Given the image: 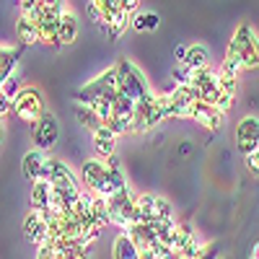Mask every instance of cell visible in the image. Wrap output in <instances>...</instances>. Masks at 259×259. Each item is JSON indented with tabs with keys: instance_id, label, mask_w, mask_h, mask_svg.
<instances>
[{
	"instance_id": "18",
	"label": "cell",
	"mask_w": 259,
	"mask_h": 259,
	"mask_svg": "<svg viewBox=\"0 0 259 259\" xmlns=\"http://www.w3.org/2000/svg\"><path fill=\"white\" fill-rule=\"evenodd\" d=\"M112 259H140V249L127 231H122L117 236V241L112 246Z\"/></svg>"
},
{
	"instance_id": "25",
	"label": "cell",
	"mask_w": 259,
	"mask_h": 259,
	"mask_svg": "<svg viewBox=\"0 0 259 259\" xmlns=\"http://www.w3.org/2000/svg\"><path fill=\"white\" fill-rule=\"evenodd\" d=\"M184 65H187L189 70H202V68H207V50H205L202 45H192L189 52H187Z\"/></svg>"
},
{
	"instance_id": "3",
	"label": "cell",
	"mask_w": 259,
	"mask_h": 259,
	"mask_svg": "<svg viewBox=\"0 0 259 259\" xmlns=\"http://www.w3.org/2000/svg\"><path fill=\"white\" fill-rule=\"evenodd\" d=\"M117 75H119V91L124 96H130L133 101H145L150 99V85L145 80V75L135 68L130 60H119L117 62Z\"/></svg>"
},
{
	"instance_id": "15",
	"label": "cell",
	"mask_w": 259,
	"mask_h": 259,
	"mask_svg": "<svg viewBox=\"0 0 259 259\" xmlns=\"http://www.w3.org/2000/svg\"><path fill=\"white\" fill-rule=\"evenodd\" d=\"M60 18L62 13H55V11H41V16L36 18L45 45H60Z\"/></svg>"
},
{
	"instance_id": "30",
	"label": "cell",
	"mask_w": 259,
	"mask_h": 259,
	"mask_svg": "<svg viewBox=\"0 0 259 259\" xmlns=\"http://www.w3.org/2000/svg\"><path fill=\"white\" fill-rule=\"evenodd\" d=\"M36 259H60L57 256V249L55 246H39V251H36Z\"/></svg>"
},
{
	"instance_id": "16",
	"label": "cell",
	"mask_w": 259,
	"mask_h": 259,
	"mask_svg": "<svg viewBox=\"0 0 259 259\" xmlns=\"http://www.w3.org/2000/svg\"><path fill=\"white\" fill-rule=\"evenodd\" d=\"M94 135V148H96V153L101 156V158H112L114 156V148H117V135L112 133L109 127H99L96 133H91Z\"/></svg>"
},
{
	"instance_id": "22",
	"label": "cell",
	"mask_w": 259,
	"mask_h": 259,
	"mask_svg": "<svg viewBox=\"0 0 259 259\" xmlns=\"http://www.w3.org/2000/svg\"><path fill=\"white\" fill-rule=\"evenodd\" d=\"M75 36H78V18L70 11H65L60 18V45H73Z\"/></svg>"
},
{
	"instance_id": "13",
	"label": "cell",
	"mask_w": 259,
	"mask_h": 259,
	"mask_svg": "<svg viewBox=\"0 0 259 259\" xmlns=\"http://www.w3.org/2000/svg\"><path fill=\"white\" fill-rule=\"evenodd\" d=\"M192 119L197 122V124H202L205 130H221V124H223V112H218L212 104H205V101H197L194 104V109H192Z\"/></svg>"
},
{
	"instance_id": "10",
	"label": "cell",
	"mask_w": 259,
	"mask_h": 259,
	"mask_svg": "<svg viewBox=\"0 0 259 259\" xmlns=\"http://www.w3.org/2000/svg\"><path fill=\"white\" fill-rule=\"evenodd\" d=\"M197 94H194L189 85H177L174 91L168 94V117H192V109H194V104H197Z\"/></svg>"
},
{
	"instance_id": "28",
	"label": "cell",
	"mask_w": 259,
	"mask_h": 259,
	"mask_svg": "<svg viewBox=\"0 0 259 259\" xmlns=\"http://www.w3.org/2000/svg\"><path fill=\"white\" fill-rule=\"evenodd\" d=\"M218 89H221L226 96H233V94H236V75H228V73L218 70Z\"/></svg>"
},
{
	"instance_id": "5",
	"label": "cell",
	"mask_w": 259,
	"mask_h": 259,
	"mask_svg": "<svg viewBox=\"0 0 259 259\" xmlns=\"http://www.w3.org/2000/svg\"><path fill=\"white\" fill-rule=\"evenodd\" d=\"M228 47L241 55L244 70L259 68V39H256V34H254V29L249 24H239V29L233 31V39H231Z\"/></svg>"
},
{
	"instance_id": "26",
	"label": "cell",
	"mask_w": 259,
	"mask_h": 259,
	"mask_svg": "<svg viewBox=\"0 0 259 259\" xmlns=\"http://www.w3.org/2000/svg\"><path fill=\"white\" fill-rule=\"evenodd\" d=\"M75 117H78V122H80L83 127H89L91 133H96L99 127H104V122L99 119V114L91 109V106H83V104H78V106H75Z\"/></svg>"
},
{
	"instance_id": "29",
	"label": "cell",
	"mask_w": 259,
	"mask_h": 259,
	"mask_svg": "<svg viewBox=\"0 0 259 259\" xmlns=\"http://www.w3.org/2000/svg\"><path fill=\"white\" fill-rule=\"evenodd\" d=\"M246 166H249V171L259 179V150H254L251 156H246Z\"/></svg>"
},
{
	"instance_id": "21",
	"label": "cell",
	"mask_w": 259,
	"mask_h": 259,
	"mask_svg": "<svg viewBox=\"0 0 259 259\" xmlns=\"http://www.w3.org/2000/svg\"><path fill=\"white\" fill-rule=\"evenodd\" d=\"M106 166H109V182H112V197H114V194H119V192H124V189H127L124 168H122V163H119V158H117V156L106 158Z\"/></svg>"
},
{
	"instance_id": "14",
	"label": "cell",
	"mask_w": 259,
	"mask_h": 259,
	"mask_svg": "<svg viewBox=\"0 0 259 259\" xmlns=\"http://www.w3.org/2000/svg\"><path fill=\"white\" fill-rule=\"evenodd\" d=\"M189 89L197 94V99H202L205 94L218 89V70L212 68H202V70H192V78H189Z\"/></svg>"
},
{
	"instance_id": "23",
	"label": "cell",
	"mask_w": 259,
	"mask_h": 259,
	"mask_svg": "<svg viewBox=\"0 0 259 259\" xmlns=\"http://www.w3.org/2000/svg\"><path fill=\"white\" fill-rule=\"evenodd\" d=\"M130 24H133V16L124 13V11H117V13L112 16V21L106 24L104 34H109V39H117V36H122V34H124V29H127Z\"/></svg>"
},
{
	"instance_id": "17",
	"label": "cell",
	"mask_w": 259,
	"mask_h": 259,
	"mask_svg": "<svg viewBox=\"0 0 259 259\" xmlns=\"http://www.w3.org/2000/svg\"><path fill=\"white\" fill-rule=\"evenodd\" d=\"M16 36H18L21 45H34V41H41L39 21L36 18H29V16H21L16 21Z\"/></svg>"
},
{
	"instance_id": "6",
	"label": "cell",
	"mask_w": 259,
	"mask_h": 259,
	"mask_svg": "<svg viewBox=\"0 0 259 259\" xmlns=\"http://www.w3.org/2000/svg\"><path fill=\"white\" fill-rule=\"evenodd\" d=\"M13 114L34 127L41 119V114H45V99H41L39 89H31V85L21 89L18 96L13 99Z\"/></svg>"
},
{
	"instance_id": "20",
	"label": "cell",
	"mask_w": 259,
	"mask_h": 259,
	"mask_svg": "<svg viewBox=\"0 0 259 259\" xmlns=\"http://www.w3.org/2000/svg\"><path fill=\"white\" fill-rule=\"evenodd\" d=\"M18 57H21V50L18 47H6L0 50V78L8 80L13 78V70H16V65H18Z\"/></svg>"
},
{
	"instance_id": "9",
	"label": "cell",
	"mask_w": 259,
	"mask_h": 259,
	"mask_svg": "<svg viewBox=\"0 0 259 259\" xmlns=\"http://www.w3.org/2000/svg\"><path fill=\"white\" fill-rule=\"evenodd\" d=\"M236 148L244 156H251L259 150V117H244L236 127Z\"/></svg>"
},
{
	"instance_id": "11",
	"label": "cell",
	"mask_w": 259,
	"mask_h": 259,
	"mask_svg": "<svg viewBox=\"0 0 259 259\" xmlns=\"http://www.w3.org/2000/svg\"><path fill=\"white\" fill-rule=\"evenodd\" d=\"M21 168H24V177L31 182H50V158L45 156V150H39V148L29 150L24 156Z\"/></svg>"
},
{
	"instance_id": "2",
	"label": "cell",
	"mask_w": 259,
	"mask_h": 259,
	"mask_svg": "<svg viewBox=\"0 0 259 259\" xmlns=\"http://www.w3.org/2000/svg\"><path fill=\"white\" fill-rule=\"evenodd\" d=\"M80 182L83 189L94 192L96 197H112V182H109V166L101 158H85L80 166Z\"/></svg>"
},
{
	"instance_id": "31",
	"label": "cell",
	"mask_w": 259,
	"mask_h": 259,
	"mask_svg": "<svg viewBox=\"0 0 259 259\" xmlns=\"http://www.w3.org/2000/svg\"><path fill=\"white\" fill-rule=\"evenodd\" d=\"M119 6H122V11H124V13L135 16V13H138V8H140V0H122Z\"/></svg>"
},
{
	"instance_id": "33",
	"label": "cell",
	"mask_w": 259,
	"mask_h": 259,
	"mask_svg": "<svg viewBox=\"0 0 259 259\" xmlns=\"http://www.w3.org/2000/svg\"><path fill=\"white\" fill-rule=\"evenodd\" d=\"M249 259H259V244H254V249H251V254H249Z\"/></svg>"
},
{
	"instance_id": "8",
	"label": "cell",
	"mask_w": 259,
	"mask_h": 259,
	"mask_svg": "<svg viewBox=\"0 0 259 259\" xmlns=\"http://www.w3.org/2000/svg\"><path fill=\"white\" fill-rule=\"evenodd\" d=\"M31 138H34V143H36L39 150H50V148L57 143V138H60V124H57V119H55L52 112L41 114V119L31 127Z\"/></svg>"
},
{
	"instance_id": "24",
	"label": "cell",
	"mask_w": 259,
	"mask_h": 259,
	"mask_svg": "<svg viewBox=\"0 0 259 259\" xmlns=\"http://www.w3.org/2000/svg\"><path fill=\"white\" fill-rule=\"evenodd\" d=\"M158 24H161L158 13L138 11V13L133 16V29H135V31H153V29H158Z\"/></svg>"
},
{
	"instance_id": "12",
	"label": "cell",
	"mask_w": 259,
	"mask_h": 259,
	"mask_svg": "<svg viewBox=\"0 0 259 259\" xmlns=\"http://www.w3.org/2000/svg\"><path fill=\"white\" fill-rule=\"evenodd\" d=\"M50 182L55 189H80L75 174L68 168V163H62L57 158H50Z\"/></svg>"
},
{
	"instance_id": "4",
	"label": "cell",
	"mask_w": 259,
	"mask_h": 259,
	"mask_svg": "<svg viewBox=\"0 0 259 259\" xmlns=\"http://www.w3.org/2000/svg\"><path fill=\"white\" fill-rule=\"evenodd\" d=\"M161 119H168V96H150L145 101H138L133 133H145V130L156 127Z\"/></svg>"
},
{
	"instance_id": "27",
	"label": "cell",
	"mask_w": 259,
	"mask_h": 259,
	"mask_svg": "<svg viewBox=\"0 0 259 259\" xmlns=\"http://www.w3.org/2000/svg\"><path fill=\"white\" fill-rule=\"evenodd\" d=\"M122 0H91V6H96V11L101 13V18H104V29H106V24L112 21V16L117 13V11H122ZM101 29V31H104Z\"/></svg>"
},
{
	"instance_id": "32",
	"label": "cell",
	"mask_w": 259,
	"mask_h": 259,
	"mask_svg": "<svg viewBox=\"0 0 259 259\" xmlns=\"http://www.w3.org/2000/svg\"><path fill=\"white\" fill-rule=\"evenodd\" d=\"M187 52H189V47H184V45H179V47H177V62H179V65H184Z\"/></svg>"
},
{
	"instance_id": "19",
	"label": "cell",
	"mask_w": 259,
	"mask_h": 259,
	"mask_svg": "<svg viewBox=\"0 0 259 259\" xmlns=\"http://www.w3.org/2000/svg\"><path fill=\"white\" fill-rule=\"evenodd\" d=\"M52 182H34L31 187V207L36 210H50L52 207Z\"/></svg>"
},
{
	"instance_id": "7",
	"label": "cell",
	"mask_w": 259,
	"mask_h": 259,
	"mask_svg": "<svg viewBox=\"0 0 259 259\" xmlns=\"http://www.w3.org/2000/svg\"><path fill=\"white\" fill-rule=\"evenodd\" d=\"M24 233L26 239L36 246H47L50 244V218H47V210H36L31 207L24 218Z\"/></svg>"
},
{
	"instance_id": "1",
	"label": "cell",
	"mask_w": 259,
	"mask_h": 259,
	"mask_svg": "<svg viewBox=\"0 0 259 259\" xmlns=\"http://www.w3.org/2000/svg\"><path fill=\"white\" fill-rule=\"evenodd\" d=\"M119 75H117V65L114 68H109V70H104L99 78H94L89 85H83V89L75 94V99H78V104H83V106H94V104H99V101H109V104H114L117 99H119Z\"/></svg>"
}]
</instances>
